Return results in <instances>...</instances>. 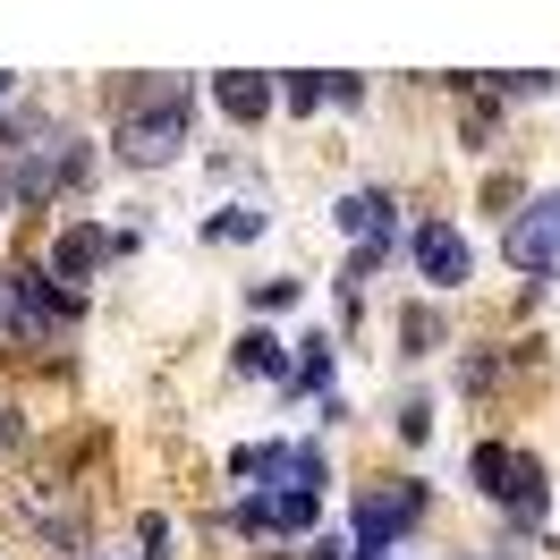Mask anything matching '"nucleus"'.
Listing matches in <instances>:
<instances>
[{"label":"nucleus","mask_w":560,"mask_h":560,"mask_svg":"<svg viewBox=\"0 0 560 560\" xmlns=\"http://www.w3.org/2000/svg\"><path fill=\"white\" fill-rule=\"evenodd\" d=\"M9 196H60L77 178V153H69V137L43 119V110H26V119H9Z\"/></svg>","instance_id":"obj_1"},{"label":"nucleus","mask_w":560,"mask_h":560,"mask_svg":"<svg viewBox=\"0 0 560 560\" xmlns=\"http://www.w3.org/2000/svg\"><path fill=\"white\" fill-rule=\"evenodd\" d=\"M178 144H187V94H178V85L137 94V103L119 110V153H128L137 171H162Z\"/></svg>","instance_id":"obj_2"},{"label":"nucleus","mask_w":560,"mask_h":560,"mask_svg":"<svg viewBox=\"0 0 560 560\" xmlns=\"http://www.w3.org/2000/svg\"><path fill=\"white\" fill-rule=\"evenodd\" d=\"M510 264L526 280H560V196H535L526 212H510Z\"/></svg>","instance_id":"obj_3"},{"label":"nucleus","mask_w":560,"mask_h":560,"mask_svg":"<svg viewBox=\"0 0 560 560\" xmlns=\"http://www.w3.org/2000/svg\"><path fill=\"white\" fill-rule=\"evenodd\" d=\"M408 255H417V272L433 280V289H458V280L476 272V246H467V230H451V221H417Z\"/></svg>","instance_id":"obj_4"},{"label":"nucleus","mask_w":560,"mask_h":560,"mask_svg":"<svg viewBox=\"0 0 560 560\" xmlns=\"http://www.w3.org/2000/svg\"><path fill=\"white\" fill-rule=\"evenodd\" d=\"M238 476H264L272 492H315L323 451H306V442H264V451H238Z\"/></svg>","instance_id":"obj_5"},{"label":"nucleus","mask_w":560,"mask_h":560,"mask_svg":"<svg viewBox=\"0 0 560 560\" xmlns=\"http://www.w3.org/2000/svg\"><path fill=\"white\" fill-rule=\"evenodd\" d=\"M417 510H424L417 485L365 492V501H357V552H390V535H399V526H417Z\"/></svg>","instance_id":"obj_6"},{"label":"nucleus","mask_w":560,"mask_h":560,"mask_svg":"<svg viewBox=\"0 0 560 560\" xmlns=\"http://www.w3.org/2000/svg\"><path fill=\"white\" fill-rule=\"evenodd\" d=\"M349 238H365V255H390L399 246V221H390V196H374V187H357V196H340V212H331Z\"/></svg>","instance_id":"obj_7"},{"label":"nucleus","mask_w":560,"mask_h":560,"mask_svg":"<svg viewBox=\"0 0 560 560\" xmlns=\"http://www.w3.org/2000/svg\"><path fill=\"white\" fill-rule=\"evenodd\" d=\"M238 526H264V535H298V526H315V492H255L238 510Z\"/></svg>","instance_id":"obj_8"},{"label":"nucleus","mask_w":560,"mask_h":560,"mask_svg":"<svg viewBox=\"0 0 560 560\" xmlns=\"http://www.w3.org/2000/svg\"><path fill=\"white\" fill-rule=\"evenodd\" d=\"M212 103L230 110V119H264V110H272V77H255V69H221V77H212Z\"/></svg>","instance_id":"obj_9"},{"label":"nucleus","mask_w":560,"mask_h":560,"mask_svg":"<svg viewBox=\"0 0 560 560\" xmlns=\"http://www.w3.org/2000/svg\"><path fill=\"white\" fill-rule=\"evenodd\" d=\"M110 246H128V238H103V230H69L51 264H60V280H85V272H94V264L110 255Z\"/></svg>","instance_id":"obj_10"},{"label":"nucleus","mask_w":560,"mask_h":560,"mask_svg":"<svg viewBox=\"0 0 560 560\" xmlns=\"http://www.w3.org/2000/svg\"><path fill=\"white\" fill-rule=\"evenodd\" d=\"M501 501H510L518 518H544V501H552V485H544V467H535V458H518V467H510V485H501Z\"/></svg>","instance_id":"obj_11"},{"label":"nucleus","mask_w":560,"mask_h":560,"mask_svg":"<svg viewBox=\"0 0 560 560\" xmlns=\"http://www.w3.org/2000/svg\"><path fill=\"white\" fill-rule=\"evenodd\" d=\"M238 374H289V349H280L272 331H246L238 340Z\"/></svg>","instance_id":"obj_12"},{"label":"nucleus","mask_w":560,"mask_h":560,"mask_svg":"<svg viewBox=\"0 0 560 560\" xmlns=\"http://www.w3.org/2000/svg\"><path fill=\"white\" fill-rule=\"evenodd\" d=\"M510 467H518V458L501 451V442H485V451L467 458V476H476V492H492V501H501V485H510Z\"/></svg>","instance_id":"obj_13"},{"label":"nucleus","mask_w":560,"mask_h":560,"mask_svg":"<svg viewBox=\"0 0 560 560\" xmlns=\"http://www.w3.org/2000/svg\"><path fill=\"white\" fill-rule=\"evenodd\" d=\"M264 221H272V212H255V205H230L221 221H212V238H255Z\"/></svg>","instance_id":"obj_14"},{"label":"nucleus","mask_w":560,"mask_h":560,"mask_svg":"<svg viewBox=\"0 0 560 560\" xmlns=\"http://www.w3.org/2000/svg\"><path fill=\"white\" fill-rule=\"evenodd\" d=\"M315 103H323V77L298 69V77H289V110H315Z\"/></svg>","instance_id":"obj_15"},{"label":"nucleus","mask_w":560,"mask_h":560,"mask_svg":"<svg viewBox=\"0 0 560 560\" xmlns=\"http://www.w3.org/2000/svg\"><path fill=\"white\" fill-rule=\"evenodd\" d=\"M357 560H399V552H357Z\"/></svg>","instance_id":"obj_16"},{"label":"nucleus","mask_w":560,"mask_h":560,"mask_svg":"<svg viewBox=\"0 0 560 560\" xmlns=\"http://www.w3.org/2000/svg\"><path fill=\"white\" fill-rule=\"evenodd\" d=\"M0 103H9V77H0Z\"/></svg>","instance_id":"obj_17"},{"label":"nucleus","mask_w":560,"mask_h":560,"mask_svg":"<svg viewBox=\"0 0 560 560\" xmlns=\"http://www.w3.org/2000/svg\"><path fill=\"white\" fill-rule=\"evenodd\" d=\"M0 442H9V417H0Z\"/></svg>","instance_id":"obj_18"},{"label":"nucleus","mask_w":560,"mask_h":560,"mask_svg":"<svg viewBox=\"0 0 560 560\" xmlns=\"http://www.w3.org/2000/svg\"><path fill=\"white\" fill-rule=\"evenodd\" d=\"M0 196H9V187H0Z\"/></svg>","instance_id":"obj_19"}]
</instances>
